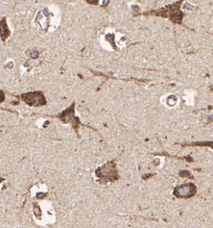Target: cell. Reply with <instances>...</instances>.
Wrapping results in <instances>:
<instances>
[{"mask_svg":"<svg viewBox=\"0 0 213 228\" xmlns=\"http://www.w3.org/2000/svg\"><path fill=\"white\" fill-rule=\"evenodd\" d=\"M95 174L99 178L101 184H107L109 182H114L119 179V174L116 168L114 160L109 161L105 165L101 166L95 170Z\"/></svg>","mask_w":213,"mask_h":228,"instance_id":"1","label":"cell"},{"mask_svg":"<svg viewBox=\"0 0 213 228\" xmlns=\"http://www.w3.org/2000/svg\"><path fill=\"white\" fill-rule=\"evenodd\" d=\"M182 2L178 1L173 5H169L163 9H160L159 11H155V12H151V13H145L143 15L147 16V15H154V16H158V17H162L166 18H170L173 22L178 24H181L183 21V14L180 10V4Z\"/></svg>","mask_w":213,"mask_h":228,"instance_id":"2","label":"cell"},{"mask_svg":"<svg viewBox=\"0 0 213 228\" xmlns=\"http://www.w3.org/2000/svg\"><path fill=\"white\" fill-rule=\"evenodd\" d=\"M21 98L29 106L41 107L46 105V98L42 92H32L21 95Z\"/></svg>","mask_w":213,"mask_h":228,"instance_id":"3","label":"cell"},{"mask_svg":"<svg viewBox=\"0 0 213 228\" xmlns=\"http://www.w3.org/2000/svg\"><path fill=\"white\" fill-rule=\"evenodd\" d=\"M197 187L193 183H185L174 189L173 195L178 198H189L196 195Z\"/></svg>","mask_w":213,"mask_h":228,"instance_id":"4","label":"cell"},{"mask_svg":"<svg viewBox=\"0 0 213 228\" xmlns=\"http://www.w3.org/2000/svg\"><path fill=\"white\" fill-rule=\"evenodd\" d=\"M74 107H75V103H73L69 108H67L65 111H63L62 114H60L58 117L64 123H68V122L72 123L75 130L77 131L78 127H79V125H80V120H79V119L74 116Z\"/></svg>","mask_w":213,"mask_h":228,"instance_id":"5","label":"cell"},{"mask_svg":"<svg viewBox=\"0 0 213 228\" xmlns=\"http://www.w3.org/2000/svg\"><path fill=\"white\" fill-rule=\"evenodd\" d=\"M0 36L3 41L10 36V30L8 28V25L6 23V18L4 17L1 21H0Z\"/></svg>","mask_w":213,"mask_h":228,"instance_id":"6","label":"cell"},{"mask_svg":"<svg viewBox=\"0 0 213 228\" xmlns=\"http://www.w3.org/2000/svg\"><path fill=\"white\" fill-rule=\"evenodd\" d=\"M182 147L186 146H208L213 149V142H194V143H182Z\"/></svg>","mask_w":213,"mask_h":228,"instance_id":"7","label":"cell"},{"mask_svg":"<svg viewBox=\"0 0 213 228\" xmlns=\"http://www.w3.org/2000/svg\"><path fill=\"white\" fill-rule=\"evenodd\" d=\"M38 56H39V52L36 51V50H34V51L31 52V56L30 57H32L33 59H36V58H38Z\"/></svg>","mask_w":213,"mask_h":228,"instance_id":"8","label":"cell"},{"mask_svg":"<svg viewBox=\"0 0 213 228\" xmlns=\"http://www.w3.org/2000/svg\"><path fill=\"white\" fill-rule=\"evenodd\" d=\"M4 100H5V95H4V92H3V90H0V103H1V102H3Z\"/></svg>","mask_w":213,"mask_h":228,"instance_id":"9","label":"cell"},{"mask_svg":"<svg viewBox=\"0 0 213 228\" xmlns=\"http://www.w3.org/2000/svg\"><path fill=\"white\" fill-rule=\"evenodd\" d=\"M88 3H91V4H97L98 3V0H86Z\"/></svg>","mask_w":213,"mask_h":228,"instance_id":"10","label":"cell"},{"mask_svg":"<svg viewBox=\"0 0 213 228\" xmlns=\"http://www.w3.org/2000/svg\"><path fill=\"white\" fill-rule=\"evenodd\" d=\"M210 90H211L212 92H213V85H212V86H210Z\"/></svg>","mask_w":213,"mask_h":228,"instance_id":"11","label":"cell"},{"mask_svg":"<svg viewBox=\"0 0 213 228\" xmlns=\"http://www.w3.org/2000/svg\"><path fill=\"white\" fill-rule=\"evenodd\" d=\"M2 181H4V179L3 178H0V182H2Z\"/></svg>","mask_w":213,"mask_h":228,"instance_id":"12","label":"cell"}]
</instances>
